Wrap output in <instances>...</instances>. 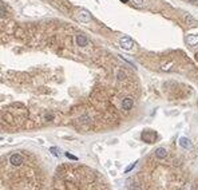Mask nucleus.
Returning a JSON list of instances; mask_svg holds the SVG:
<instances>
[{
	"label": "nucleus",
	"mask_w": 198,
	"mask_h": 190,
	"mask_svg": "<svg viewBox=\"0 0 198 190\" xmlns=\"http://www.w3.org/2000/svg\"><path fill=\"white\" fill-rule=\"evenodd\" d=\"M119 46H120V48L129 51L134 47V40L131 38H129V36H123V38H120V40H119Z\"/></svg>",
	"instance_id": "1"
},
{
	"label": "nucleus",
	"mask_w": 198,
	"mask_h": 190,
	"mask_svg": "<svg viewBox=\"0 0 198 190\" xmlns=\"http://www.w3.org/2000/svg\"><path fill=\"white\" fill-rule=\"evenodd\" d=\"M76 19H78L80 23H89L90 20H91V15H90V12L86 11V9H80V11L76 13Z\"/></svg>",
	"instance_id": "2"
},
{
	"label": "nucleus",
	"mask_w": 198,
	"mask_h": 190,
	"mask_svg": "<svg viewBox=\"0 0 198 190\" xmlns=\"http://www.w3.org/2000/svg\"><path fill=\"white\" fill-rule=\"evenodd\" d=\"M23 161H24V158H23L20 154H12L11 157H9V164H11L12 166H15V167L22 166Z\"/></svg>",
	"instance_id": "3"
},
{
	"label": "nucleus",
	"mask_w": 198,
	"mask_h": 190,
	"mask_svg": "<svg viewBox=\"0 0 198 190\" xmlns=\"http://www.w3.org/2000/svg\"><path fill=\"white\" fill-rule=\"evenodd\" d=\"M157 138V134L154 131H143L142 133V139L146 142H154Z\"/></svg>",
	"instance_id": "4"
},
{
	"label": "nucleus",
	"mask_w": 198,
	"mask_h": 190,
	"mask_svg": "<svg viewBox=\"0 0 198 190\" xmlns=\"http://www.w3.org/2000/svg\"><path fill=\"white\" fill-rule=\"evenodd\" d=\"M134 106V100L131 99V98H125V99L122 100V108L125 111H130Z\"/></svg>",
	"instance_id": "5"
},
{
	"label": "nucleus",
	"mask_w": 198,
	"mask_h": 190,
	"mask_svg": "<svg viewBox=\"0 0 198 190\" xmlns=\"http://www.w3.org/2000/svg\"><path fill=\"white\" fill-rule=\"evenodd\" d=\"M75 40H76V44H78L79 47H85V46L89 44V39H87L86 36H83V35H76Z\"/></svg>",
	"instance_id": "6"
},
{
	"label": "nucleus",
	"mask_w": 198,
	"mask_h": 190,
	"mask_svg": "<svg viewBox=\"0 0 198 190\" xmlns=\"http://www.w3.org/2000/svg\"><path fill=\"white\" fill-rule=\"evenodd\" d=\"M186 42L190 47H196L198 46V35H189L186 38Z\"/></svg>",
	"instance_id": "7"
},
{
	"label": "nucleus",
	"mask_w": 198,
	"mask_h": 190,
	"mask_svg": "<svg viewBox=\"0 0 198 190\" xmlns=\"http://www.w3.org/2000/svg\"><path fill=\"white\" fill-rule=\"evenodd\" d=\"M155 155H157V157H158L159 159H163V158H166L167 151H166L163 147H159V149H157V150H155Z\"/></svg>",
	"instance_id": "8"
},
{
	"label": "nucleus",
	"mask_w": 198,
	"mask_h": 190,
	"mask_svg": "<svg viewBox=\"0 0 198 190\" xmlns=\"http://www.w3.org/2000/svg\"><path fill=\"white\" fill-rule=\"evenodd\" d=\"M179 145L182 146V147H185V149H187V147H190V146H192V143H190L189 139H186V138H181V139H179Z\"/></svg>",
	"instance_id": "9"
},
{
	"label": "nucleus",
	"mask_w": 198,
	"mask_h": 190,
	"mask_svg": "<svg viewBox=\"0 0 198 190\" xmlns=\"http://www.w3.org/2000/svg\"><path fill=\"white\" fill-rule=\"evenodd\" d=\"M185 22H186L187 26H196V23H197L196 20H194L190 15H186V16H185Z\"/></svg>",
	"instance_id": "10"
},
{
	"label": "nucleus",
	"mask_w": 198,
	"mask_h": 190,
	"mask_svg": "<svg viewBox=\"0 0 198 190\" xmlns=\"http://www.w3.org/2000/svg\"><path fill=\"white\" fill-rule=\"evenodd\" d=\"M5 16H7V9H5V7L0 5V18H5Z\"/></svg>",
	"instance_id": "11"
},
{
	"label": "nucleus",
	"mask_w": 198,
	"mask_h": 190,
	"mask_svg": "<svg viewBox=\"0 0 198 190\" xmlns=\"http://www.w3.org/2000/svg\"><path fill=\"white\" fill-rule=\"evenodd\" d=\"M125 78H126V72H125V71H122V70L118 71V80H123Z\"/></svg>",
	"instance_id": "12"
},
{
	"label": "nucleus",
	"mask_w": 198,
	"mask_h": 190,
	"mask_svg": "<svg viewBox=\"0 0 198 190\" xmlns=\"http://www.w3.org/2000/svg\"><path fill=\"white\" fill-rule=\"evenodd\" d=\"M131 3L137 7H142L143 5V0H131Z\"/></svg>",
	"instance_id": "13"
},
{
	"label": "nucleus",
	"mask_w": 198,
	"mask_h": 190,
	"mask_svg": "<svg viewBox=\"0 0 198 190\" xmlns=\"http://www.w3.org/2000/svg\"><path fill=\"white\" fill-rule=\"evenodd\" d=\"M51 153H52V154L54 155H55V157H59V150H58V149H56V147H51Z\"/></svg>",
	"instance_id": "14"
},
{
	"label": "nucleus",
	"mask_w": 198,
	"mask_h": 190,
	"mask_svg": "<svg viewBox=\"0 0 198 190\" xmlns=\"http://www.w3.org/2000/svg\"><path fill=\"white\" fill-rule=\"evenodd\" d=\"M134 166H135V162H134V164H133V165H130V166H129V167H127V169H126V173H129V171H130V170H131V169L134 167Z\"/></svg>",
	"instance_id": "15"
},
{
	"label": "nucleus",
	"mask_w": 198,
	"mask_h": 190,
	"mask_svg": "<svg viewBox=\"0 0 198 190\" xmlns=\"http://www.w3.org/2000/svg\"><path fill=\"white\" fill-rule=\"evenodd\" d=\"M170 66H172V63H169V64H165V66L162 67V70H169V69H170Z\"/></svg>",
	"instance_id": "16"
},
{
	"label": "nucleus",
	"mask_w": 198,
	"mask_h": 190,
	"mask_svg": "<svg viewBox=\"0 0 198 190\" xmlns=\"http://www.w3.org/2000/svg\"><path fill=\"white\" fill-rule=\"evenodd\" d=\"M190 3H196V2H198V0H189Z\"/></svg>",
	"instance_id": "17"
},
{
	"label": "nucleus",
	"mask_w": 198,
	"mask_h": 190,
	"mask_svg": "<svg viewBox=\"0 0 198 190\" xmlns=\"http://www.w3.org/2000/svg\"><path fill=\"white\" fill-rule=\"evenodd\" d=\"M122 2H123V3H127V2H129V0H122Z\"/></svg>",
	"instance_id": "18"
}]
</instances>
